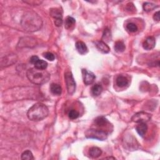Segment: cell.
I'll list each match as a JSON object with an SVG mask.
<instances>
[{
	"label": "cell",
	"mask_w": 160,
	"mask_h": 160,
	"mask_svg": "<svg viewBox=\"0 0 160 160\" xmlns=\"http://www.w3.org/2000/svg\"><path fill=\"white\" fill-rule=\"evenodd\" d=\"M21 24L22 28L28 32L39 30L43 26V20L35 12L27 11L22 16Z\"/></svg>",
	"instance_id": "obj_1"
},
{
	"label": "cell",
	"mask_w": 160,
	"mask_h": 160,
	"mask_svg": "<svg viewBox=\"0 0 160 160\" xmlns=\"http://www.w3.org/2000/svg\"><path fill=\"white\" fill-rule=\"evenodd\" d=\"M49 110L47 106L41 103L33 105L27 113L28 119L33 121H39L43 120L48 116Z\"/></svg>",
	"instance_id": "obj_2"
},
{
	"label": "cell",
	"mask_w": 160,
	"mask_h": 160,
	"mask_svg": "<svg viewBox=\"0 0 160 160\" xmlns=\"http://www.w3.org/2000/svg\"><path fill=\"white\" fill-rule=\"evenodd\" d=\"M28 79L32 83L41 85L47 83L50 79V74L45 70L31 68L27 73Z\"/></svg>",
	"instance_id": "obj_3"
},
{
	"label": "cell",
	"mask_w": 160,
	"mask_h": 160,
	"mask_svg": "<svg viewBox=\"0 0 160 160\" xmlns=\"http://www.w3.org/2000/svg\"><path fill=\"white\" fill-rule=\"evenodd\" d=\"M85 136L87 138L104 141L108 138V133L103 130L91 128L85 132Z\"/></svg>",
	"instance_id": "obj_4"
},
{
	"label": "cell",
	"mask_w": 160,
	"mask_h": 160,
	"mask_svg": "<svg viewBox=\"0 0 160 160\" xmlns=\"http://www.w3.org/2000/svg\"><path fill=\"white\" fill-rule=\"evenodd\" d=\"M124 147L129 151H134L138 148L139 143L136 139L132 135L124 136L123 140Z\"/></svg>",
	"instance_id": "obj_5"
},
{
	"label": "cell",
	"mask_w": 160,
	"mask_h": 160,
	"mask_svg": "<svg viewBox=\"0 0 160 160\" xmlns=\"http://www.w3.org/2000/svg\"><path fill=\"white\" fill-rule=\"evenodd\" d=\"M64 78L68 94L73 95L76 90V83L72 73L69 71L66 72L64 74Z\"/></svg>",
	"instance_id": "obj_6"
},
{
	"label": "cell",
	"mask_w": 160,
	"mask_h": 160,
	"mask_svg": "<svg viewBox=\"0 0 160 160\" xmlns=\"http://www.w3.org/2000/svg\"><path fill=\"white\" fill-rule=\"evenodd\" d=\"M151 118V115L146 112L141 111L134 115L132 117V121L137 123H146Z\"/></svg>",
	"instance_id": "obj_7"
},
{
	"label": "cell",
	"mask_w": 160,
	"mask_h": 160,
	"mask_svg": "<svg viewBox=\"0 0 160 160\" xmlns=\"http://www.w3.org/2000/svg\"><path fill=\"white\" fill-rule=\"evenodd\" d=\"M36 45V41L33 38L24 37L20 39L18 46L20 48L28 47L32 48L35 46Z\"/></svg>",
	"instance_id": "obj_8"
},
{
	"label": "cell",
	"mask_w": 160,
	"mask_h": 160,
	"mask_svg": "<svg viewBox=\"0 0 160 160\" xmlns=\"http://www.w3.org/2000/svg\"><path fill=\"white\" fill-rule=\"evenodd\" d=\"M82 74L84 83L86 85H91L96 78L95 75L93 73H92L91 71H88V70L85 69L82 70Z\"/></svg>",
	"instance_id": "obj_9"
},
{
	"label": "cell",
	"mask_w": 160,
	"mask_h": 160,
	"mask_svg": "<svg viewBox=\"0 0 160 160\" xmlns=\"http://www.w3.org/2000/svg\"><path fill=\"white\" fill-rule=\"evenodd\" d=\"M17 59H18L17 56H16V55L14 54H11L9 55L5 56V57L2 58V61H1L2 66L6 67L8 66H11L17 61Z\"/></svg>",
	"instance_id": "obj_10"
},
{
	"label": "cell",
	"mask_w": 160,
	"mask_h": 160,
	"mask_svg": "<svg viewBox=\"0 0 160 160\" xmlns=\"http://www.w3.org/2000/svg\"><path fill=\"white\" fill-rule=\"evenodd\" d=\"M156 45L155 38L153 36L148 37L145 41L143 42V47L146 50H151L155 48Z\"/></svg>",
	"instance_id": "obj_11"
},
{
	"label": "cell",
	"mask_w": 160,
	"mask_h": 160,
	"mask_svg": "<svg viewBox=\"0 0 160 160\" xmlns=\"http://www.w3.org/2000/svg\"><path fill=\"white\" fill-rule=\"evenodd\" d=\"M76 48H77L78 53L81 55H85L88 52L86 44L83 43V41L77 42V43H76Z\"/></svg>",
	"instance_id": "obj_12"
},
{
	"label": "cell",
	"mask_w": 160,
	"mask_h": 160,
	"mask_svg": "<svg viewBox=\"0 0 160 160\" xmlns=\"http://www.w3.org/2000/svg\"><path fill=\"white\" fill-rule=\"evenodd\" d=\"M96 48L104 53H108L110 51V48L105 43V42L102 41H99L96 42Z\"/></svg>",
	"instance_id": "obj_13"
},
{
	"label": "cell",
	"mask_w": 160,
	"mask_h": 160,
	"mask_svg": "<svg viewBox=\"0 0 160 160\" xmlns=\"http://www.w3.org/2000/svg\"><path fill=\"white\" fill-rule=\"evenodd\" d=\"M116 85L120 88H123L127 86L129 84L128 79L124 76H119L116 78Z\"/></svg>",
	"instance_id": "obj_14"
},
{
	"label": "cell",
	"mask_w": 160,
	"mask_h": 160,
	"mask_svg": "<svg viewBox=\"0 0 160 160\" xmlns=\"http://www.w3.org/2000/svg\"><path fill=\"white\" fill-rule=\"evenodd\" d=\"M136 130L137 133L140 134V135L141 137H143L145 135V134L147 132L148 126L146 124V123H140L136 127Z\"/></svg>",
	"instance_id": "obj_15"
},
{
	"label": "cell",
	"mask_w": 160,
	"mask_h": 160,
	"mask_svg": "<svg viewBox=\"0 0 160 160\" xmlns=\"http://www.w3.org/2000/svg\"><path fill=\"white\" fill-rule=\"evenodd\" d=\"M102 153V151L100 148L98 147H92L90 148L89 151V156L93 158H97L99 156H101Z\"/></svg>",
	"instance_id": "obj_16"
},
{
	"label": "cell",
	"mask_w": 160,
	"mask_h": 160,
	"mask_svg": "<svg viewBox=\"0 0 160 160\" xmlns=\"http://www.w3.org/2000/svg\"><path fill=\"white\" fill-rule=\"evenodd\" d=\"M50 91L55 95H60L62 93V88L58 84L52 83L50 86Z\"/></svg>",
	"instance_id": "obj_17"
},
{
	"label": "cell",
	"mask_w": 160,
	"mask_h": 160,
	"mask_svg": "<svg viewBox=\"0 0 160 160\" xmlns=\"http://www.w3.org/2000/svg\"><path fill=\"white\" fill-rule=\"evenodd\" d=\"M50 14L55 20L57 19H63V15L61 10L58 8H53L50 10Z\"/></svg>",
	"instance_id": "obj_18"
},
{
	"label": "cell",
	"mask_w": 160,
	"mask_h": 160,
	"mask_svg": "<svg viewBox=\"0 0 160 160\" xmlns=\"http://www.w3.org/2000/svg\"><path fill=\"white\" fill-rule=\"evenodd\" d=\"M112 38L111 36V32L110 30L108 28H106L104 30V32L103 33L102 36V41L105 42V43H108V42L111 41Z\"/></svg>",
	"instance_id": "obj_19"
},
{
	"label": "cell",
	"mask_w": 160,
	"mask_h": 160,
	"mask_svg": "<svg viewBox=\"0 0 160 160\" xmlns=\"http://www.w3.org/2000/svg\"><path fill=\"white\" fill-rule=\"evenodd\" d=\"M103 91V87L102 85H98V84H96V85H94L91 88V92L93 95H94L95 96H98L101 95Z\"/></svg>",
	"instance_id": "obj_20"
},
{
	"label": "cell",
	"mask_w": 160,
	"mask_h": 160,
	"mask_svg": "<svg viewBox=\"0 0 160 160\" xmlns=\"http://www.w3.org/2000/svg\"><path fill=\"white\" fill-rule=\"evenodd\" d=\"M126 46L124 43L121 41H116L115 44V49L118 53H122L125 50Z\"/></svg>",
	"instance_id": "obj_21"
},
{
	"label": "cell",
	"mask_w": 160,
	"mask_h": 160,
	"mask_svg": "<svg viewBox=\"0 0 160 160\" xmlns=\"http://www.w3.org/2000/svg\"><path fill=\"white\" fill-rule=\"evenodd\" d=\"M95 123L96 126H99V127H103V126H105L109 123L105 118L103 116H100L97 118L95 120Z\"/></svg>",
	"instance_id": "obj_22"
},
{
	"label": "cell",
	"mask_w": 160,
	"mask_h": 160,
	"mask_svg": "<svg viewBox=\"0 0 160 160\" xmlns=\"http://www.w3.org/2000/svg\"><path fill=\"white\" fill-rule=\"evenodd\" d=\"M35 68L39 69V70H46L47 66H48V63L46 61L43 60H39L35 63Z\"/></svg>",
	"instance_id": "obj_23"
},
{
	"label": "cell",
	"mask_w": 160,
	"mask_h": 160,
	"mask_svg": "<svg viewBox=\"0 0 160 160\" xmlns=\"http://www.w3.org/2000/svg\"><path fill=\"white\" fill-rule=\"evenodd\" d=\"M75 19L73 18L71 16H68L65 20L64 21V27L66 29L71 28L73 25L75 24Z\"/></svg>",
	"instance_id": "obj_24"
},
{
	"label": "cell",
	"mask_w": 160,
	"mask_h": 160,
	"mask_svg": "<svg viewBox=\"0 0 160 160\" xmlns=\"http://www.w3.org/2000/svg\"><path fill=\"white\" fill-rule=\"evenodd\" d=\"M157 7H158L157 5L153 4V3H148V2L144 3L143 5V10H144V11H145L146 12H149V11H153Z\"/></svg>",
	"instance_id": "obj_25"
},
{
	"label": "cell",
	"mask_w": 160,
	"mask_h": 160,
	"mask_svg": "<svg viewBox=\"0 0 160 160\" xmlns=\"http://www.w3.org/2000/svg\"><path fill=\"white\" fill-rule=\"evenodd\" d=\"M21 159L23 160H31L34 159V157L30 150H27L22 153Z\"/></svg>",
	"instance_id": "obj_26"
},
{
	"label": "cell",
	"mask_w": 160,
	"mask_h": 160,
	"mask_svg": "<svg viewBox=\"0 0 160 160\" xmlns=\"http://www.w3.org/2000/svg\"><path fill=\"white\" fill-rule=\"evenodd\" d=\"M126 29H127V30L131 33H134V32L137 31L138 27L134 23H130L126 25Z\"/></svg>",
	"instance_id": "obj_27"
},
{
	"label": "cell",
	"mask_w": 160,
	"mask_h": 160,
	"mask_svg": "<svg viewBox=\"0 0 160 160\" xmlns=\"http://www.w3.org/2000/svg\"><path fill=\"white\" fill-rule=\"evenodd\" d=\"M79 116H80L79 112L77 110H75V109H71L68 114L69 118L71 120H75V119L78 118Z\"/></svg>",
	"instance_id": "obj_28"
},
{
	"label": "cell",
	"mask_w": 160,
	"mask_h": 160,
	"mask_svg": "<svg viewBox=\"0 0 160 160\" xmlns=\"http://www.w3.org/2000/svg\"><path fill=\"white\" fill-rule=\"evenodd\" d=\"M43 56L47 59L49 61H53V60H55V56L54 54H53L52 53H50V52H46L43 54Z\"/></svg>",
	"instance_id": "obj_29"
},
{
	"label": "cell",
	"mask_w": 160,
	"mask_h": 160,
	"mask_svg": "<svg viewBox=\"0 0 160 160\" xmlns=\"http://www.w3.org/2000/svg\"><path fill=\"white\" fill-rule=\"evenodd\" d=\"M39 60V58L37 56H32L31 58H30V63L31 64H35V63Z\"/></svg>",
	"instance_id": "obj_30"
},
{
	"label": "cell",
	"mask_w": 160,
	"mask_h": 160,
	"mask_svg": "<svg viewBox=\"0 0 160 160\" xmlns=\"http://www.w3.org/2000/svg\"><path fill=\"white\" fill-rule=\"evenodd\" d=\"M63 24V19H57L55 20V24L56 27H60Z\"/></svg>",
	"instance_id": "obj_31"
},
{
	"label": "cell",
	"mask_w": 160,
	"mask_h": 160,
	"mask_svg": "<svg viewBox=\"0 0 160 160\" xmlns=\"http://www.w3.org/2000/svg\"><path fill=\"white\" fill-rule=\"evenodd\" d=\"M153 19L156 21H159V11H157L156 13H155L153 16Z\"/></svg>",
	"instance_id": "obj_32"
},
{
	"label": "cell",
	"mask_w": 160,
	"mask_h": 160,
	"mask_svg": "<svg viewBox=\"0 0 160 160\" xmlns=\"http://www.w3.org/2000/svg\"><path fill=\"white\" fill-rule=\"evenodd\" d=\"M105 159H115V158H114V157H106Z\"/></svg>",
	"instance_id": "obj_33"
}]
</instances>
